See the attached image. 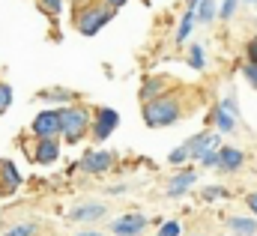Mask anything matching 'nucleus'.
Returning <instances> with one entry per match:
<instances>
[{"label":"nucleus","mask_w":257,"mask_h":236,"mask_svg":"<svg viewBox=\"0 0 257 236\" xmlns=\"http://www.w3.org/2000/svg\"><path fill=\"white\" fill-rule=\"evenodd\" d=\"M183 117V105L174 93H165L153 102H144V123L150 129H165V126H174L177 120Z\"/></svg>","instance_id":"obj_1"},{"label":"nucleus","mask_w":257,"mask_h":236,"mask_svg":"<svg viewBox=\"0 0 257 236\" xmlns=\"http://www.w3.org/2000/svg\"><path fill=\"white\" fill-rule=\"evenodd\" d=\"M114 6H108V3H87V6H78L75 9V27H78V33H84V36H96L105 24H111V18H114Z\"/></svg>","instance_id":"obj_2"},{"label":"nucleus","mask_w":257,"mask_h":236,"mask_svg":"<svg viewBox=\"0 0 257 236\" xmlns=\"http://www.w3.org/2000/svg\"><path fill=\"white\" fill-rule=\"evenodd\" d=\"M60 120H63V132H60V138H66L69 144L81 141V138L93 129L90 111H87L84 105H66V108H60Z\"/></svg>","instance_id":"obj_3"},{"label":"nucleus","mask_w":257,"mask_h":236,"mask_svg":"<svg viewBox=\"0 0 257 236\" xmlns=\"http://www.w3.org/2000/svg\"><path fill=\"white\" fill-rule=\"evenodd\" d=\"M30 132L36 138H60V132H63L60 111H42V114H36L33 123H30Z\"/></svg>","instance_id":"obj_4"},{"label":"nucleus","mask_w":257,"mask_h":236,"mask_svg":"<svg viewBox=\"0 0 257 236\" xmlns=\"http://www.w3.org/2000/svg\"><path fill=\"white\" fill-rule=\"evenodd\" d=\"M117 123H120V114L114 111V108H99L96 111V120H93V138L102 144V141H108L111 135H114V129H117Z\"/></svg>","instance_id":"obj_5"},{"label":"nucleus","mask_w":257,"mask_h":236,"mask_svg":"<svg viewBox=\"0 0 257 236\" xmlns=\"http://www.w3.org/2000/svg\"><path fill=\"white\" fill-rule=\"evenodd\" d=\"M108 215V209H105V203H96V200H87V203H78L72 212H69V218L72 221H84V224H93V221H102Z\"/></svg>","instance_id":"obj_6"},{"label":"nucleus","mask_w":257,"mask_h":236,"mask_svg":"<svg viewBox=\"0 0 257 236\" xmlns=\"http://www.w3.org/2000/svg\"><path fill=\"white\" fill-rule=\"evenodd\" d=\"M111 230L117 236H141L147 230V215H141V212L123 215V218H117V221L111 224Z\"/></svg>","instance_id":"obj_7"},{"label":"nucleus","mask_w":257,"mask_h":236,"mask_svg":"<svg viewBox=\"0 0 257 236\" xmlns=\"http://www.w3.org/2000/svg\"><path fill=\"white\" fill-rule=\"evenodd\" d=\"M111 165H114V153H108V150H93V153L84 156L81 171H87V174H105V171H111Z\"/></svg>","instance_id":"obj_8"},{"label":"nucleus","mask_w":257,"mask_h":236,"mask_svg":"<svg viewBox=\"0 0 257 236\" xmlns=\"http://www.w3.org/2000/svg\"><path fill=\"white\" fill-rule=\"evenodd\" d=\"M33 159H36L39 165L57 162V159H60V141H57V138H39V144H36V150H33Z\"/></svg>","instance_id":"obj_9"},{"label":"nucleus","mask_w":257,"mask_h":236,"mask_svg":"<svg viewBox=\"0 0 257 236\" xmlns=\"http://www.w3.org/2000/svg\"><path fill=\"white\" fill-rule=\"evenodd\" d=\"M212 150H218V135L215 132H200V135H194L192 138V159H203L206 153H212Z\"/></svg>","instance_id":"obj_10"},{"label":"nucleus","mask_w":257,"mask_h":236,"mask_svg":"<svg viewBox=\"0 0 257 236\" xmlns=\"http://www.w3.org/2000/svg\"><path fill=\"white\" fill-rule=\"evenodd\" d=\"M242 162H245L242 150H236V147H221V150H218V168H224V171H239Z\"/></svg>","instance_id":"obj_11"},{"label":"nucleus","mask_w":257,"mask_h":236,"mask_svg":"<svg viewBox=\"0 0 257 236\" xmlns=\"http://www.w3.org/2000/svg\"><path fill=\"white\" fill-rule=\"evenodd\" d=\"M194 182H197V174H194V171H183V174H177V177L168 182V194H171V197H183Z\"/></svg>","instance_id":"obj_12"},{"label":"nucleus","mask_w":257,"mask_h":236,"mask_svg":"<svg viewBox=\"0 0 257 236\" xmlns=\"http://www.w3.org/2000/svg\"><path fill=\"white\" fill-rule=\"evenodd\" d=\"M197 3H200V0H189V9H186L183 21H180V27H177V42H186L189 33L194 30V24H197Z\"/></svg>","instance_id":"obj_13"},{"label":"nucleus","mask_w":257,"mask_h":236,"mask_svg":"<svg viewBox=\"0 0 257 236\" xmlns=\"http://www.w3.org/2000/svg\"><path fill=\"white\" fill-rule=\"evenodd\" d=\"M171 87V81L168 78H147L144 81V87H141V99L144 102H153V99H159V96H165V90Z\"/></svg>","instance_id":"obj_14"},{"label":"nucleus","mask_w":257,"mask_h":236,"mask_svg":"<svg viewBox=\"0 0 257 236\" xmlns=\"http://www.w3.org/2000/svg\"><path fill=\"white\" fill-rule=\"evenodd\" d=\"M21 185V174L12 162H0V188L3 191H15Z\"/></svg>","instance_id":"obj_15"},{"label":"nucleus","mask_w":257,"mask_h":236,"mask_svg":"<svg viewBox=\"0 0 257 236\" xmlns=\"http://www.w3.org/2000/svg\"><path fill=\"white\" fill-rule=\"evenodd\" d=\"M227 227L236 236H254L257 233V221L254 218H239V215H230L227 218Z\"/></svg>","instance_id":"obj_16"},{"label":"nucleus","mask_w":257,"mask_h":236,"mask_svg":"<svg viewBox=\"0 0 257 236\" xmlns=\"http://www.w3.org/2000/svg\"><path fill=\"white\" fill-rule=\"evenodd\" d=\"M212 117H215V126H218V132H224V135H230V132L236 129V114H233V111H227L224 105H218Z\"/></svg>","instance_id":"obj_17"},{"label":"nucleus","mask_w":257,"mask_h":236,"mask_svg":"<svg viewBox=\"0 0 257 236\" xmlns=\"http://www.w3.org/2000/svg\"><path fill=\"white\" fill-rule=\"evenodd\" d=\"M189 66H192L194 72H203V66H206V54H203V45H189Z\"/></svg>","instance_id":"obj_18"},{"label":"nucleus","mask_w":257,"mask_h":236,"mask_svg":"<svg viewBox=\"0 0 257 236\" xmlns=\"http://www.w3.org/2000/svg\"><path fill=\"white\" fill-rule=\"evenodd\" d=\"M215 15H218L215 12V0H200L197 3V24H209Z\"/></svg>","instance_id":"obj_19"},{"label":"nucleus","mask_w":257,"mask_h":236,"mask_svg":"<svg viewBox=\"0 0 257 236\" xmlns=\"http://www.w3.org/2000/svg\"><path fill=\"white\" fill-rule=\"evenodd\" d=\"M168 159H171V165H183L186 159H192V141H186L183 147H177V150H174Z\"/></svg>","instance_id":"obj_20"},{"label":"nucleus","mask_w":257,"mask_h":236,"mask_svg":"<svg viewBox=\"0 0 257 236\" xmlns=\"http://www.w3.org/2000/svg\"><path fill=\"white\" fill-rule=\"evenodd\" d=\"M39 99H45V102H57V99L60 102H72L75 96L69 90H45V93H39Z\"/></svg>","instance_id":"obj_21"},{"label":"nucleus","mask_w":257,"mask_h":236,"mask_svg":"<svg viewBox=\"0 0 257 236\" xmlns=\"http://www.w3.org/2000/svg\"><path fill=\"white\" fill-rule=\"evenodd\" d=\"M3 236H36V224H15V227H9Z\"/></svg>","instance_id":"obj_22"},{"label":"nucleus","mask_w":257,"mask_h":236,"mask_svg":"<svg viewBox=\"0 0 257 236\" xmlns=\"http://www.w3.org/2000/svg\"><path fill=\"white\" fill-rule=\"evenodd\" d=\"M9 105H12V87L0 81V114L9 111Z\"/></svg>","instance_id":"obj_23"},{"label":"nucleus","mask_w":257,"mask_h":236,"mask_svg":"<svg viewBox=\"0 0 257 236\" xmlns=\"http://www.w3.org/2000/svg\"><path fill=\"white\" fill-rule=\"evenodd\" d=\"M156 236H183V224H180V221H165L162 230Z\"/></svg>","instance_id":"obj_24"},{"label":"nucleus","mask_w":257,"mask_h":236,"mask_svg":"<svg viewBox=\"0 0 257 236\" xmlns=\"http://www.w3.org/2000/svg\"><path fill=\"white\" fill-rule=\"evenodd\" d=\"M236 6H239V0H221V6H218V15H221V18H233Z\"/></svg>","instance_id":"obj_25"},{"label":"nucleus","mask_w":257,"mask_h":236,"mask_svg":"<svg viewBox=\"0 0 257 236\" xmlns=\"http://www.w3.org/2000/svg\"><path fill=\"white\" fill-rule=\"evenodd\" d=\"M224 194H227V188H224V185H209V188L203 191V197H206V200H215V197H224Z\"/></svg>","instance_id":"obj_26"},{"label":"nucleus","mask_w":257,"mask_h":236,"mask_svg":"<svg viewBox=\"0 0 257 236\" xmlns=\"http://www.w3.org/2000/svg\"><path fill=\"white\" fill-rule=\"evenodd\" d=\"M39 6H42L45 12H51V15H57V12L63 9V0H39Z\"/></svg>","instance_id":"obj_27"},{"label":"nucleus","mask_w":257,"mask_h":236,"mask_svg":"<svg viewBox=\"0 0 257 236\" xmlns=\"http://www.w3.org/2000/svg\"><path fill=\"white\" fill-rule=\"evenodd\" d=\"M242 75H245V81H248L251 87H257V63H251V60H248V66L242 69Z\"/></svg>","instance_id":"obj_28"},{"label":"nucleus","mask_w":257,"mask_h":236,"mask_svg":"<svg viewBox=\"0 0 257 236\" xmlns=\"http://www.w3.org/2000/svg\"><path fill=\"white\" fill-rule=\"evenodd\" d=\"M218 150H221V147H218ZM218 150H212V153H206V156L200 159V165H203V168H215V165H218Z\"/></svg>","instance_id":"obj_29"},{"label":"nucleus","mask_w":257,"mask_h":236,"mask_svg":"<svg viewBox=\"0 0 257 236\" xmlns=\"http://www.w3.org/2000/svg\"><path fill=\"white\" fill-rule=\"evenodd\" d=\"M245 51H248V60H251V63H257V36H251V39H248Z\"/></svg>","instance_id":"obj_30"},{"label":"nucleus","mask_w":257,"mask_h":236,"mask_svg":"<svg viewBox=\"0 0 257 236\" xmlns=\"http://www.w3.org/2000/svg\"><path fill=\"white\" fill-rule=\"evenodd\" d=\"M245 203H248V209H251V212L257 215V191H251V194L245 197Z\"/></svg>","instance_id":"obj_31"},{"label":"nucleus","mask_w":257,"mask_h":236,"mask_svg":"<svg viewBox=\"0 0 257 236\" xmlns=\"http://www.w3.org/2000/svg\"><path fill=\"white\" fill-rule=\"evenodd\" d=\"M108 6H114V9H120V6H126V0H105Z\"/></svg>","instance_id":"obj_32"},{"label":"nucleus","mask_w":257,"mask_h":236,"mask_svg":"<svg viewBox=\"0 0 257 236\" xmlns=\"http://www.w3.org/2000/svg\"><path fill=\"white\" fill-rule=\"evenodd\" d=\"M78 236H105V233H99V230H81Z\"/></svg>","instance_id":"obj_33"},{"label":"nucleus","mask_w":257,"mask_h":236,"mask_svg":"<svg viewBox=\"0 0 257 236\" xmlns=\"http://www.w3.org/2000/svg\"><path fill=\"white\" fill-rule=\"evenodd\" d=\"M242 3H257V0H242Z\"/></svg>","instance_id":"obj_34"},{"label":"nucleus","mask_w":257,"mask_h":236,"mask_svg":"<svg viewBox=\"0 0 257 236\" xmlns=\"http://www.w3.org/2000/svg\"><path fill=\"white\" fill-rule=\"evenodd\" d=\"M0 191H3V188H0Z\"/></svg>","instance_id":"obj_35"}]
</instances>
